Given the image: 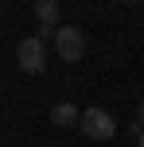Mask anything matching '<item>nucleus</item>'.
<instances>
[{"mask_svg":"<svg viewBox=\"0 0 144 147\" xmlns=\"http://www.w3.org/2000/svg\"><path fill=\"white\" fill-rule=\"evenodd\" d=\"M78 120H82V112H78L70 101H59V105L51 109V124H59V128H74Z\"/></svg>","mask_w":144,"mask_h":147,"instance_id":"nucleus-5","label":"nucleus"},{"mask_svg":"<svg viewBox=\"0 0 144 147\" xmlns=\"http://www.w3.org/2000/svg\"><path fill=\"white\" fill-rule=\"evenodd\" d=\"M35 20H39V31L35 35L39 39H47V35H55V23H59V0H35Z\"/></svg>","mask_w":144,"mask_h":147,"instance_id":"nucleus-4","label":"nucleus"},{"mask_svg":"<svg viewBox=\"0 0 144 147\" xmlns=\"http://www.w3.org/2000/svg\"><path fill=\"white\" fill-rule=\"evenodd\" d=\"M16 62H20V70H23V74H43V70H47V54H43V39H39V35L23 39V43L16 47Z\"/></svg>","mask_w":144,"mask_h":147,"instance_id":"nucleus-2","label":"nucleus"},{"mask_svg":"<svg viewBox=\"0 0 144 147\" xmlns=\"http://www.w3.org/2000/svg\"><path fill=\"white\" fill-rule=\"evenodd\" d=\"M78 128H82L90 140H113L117 136V120L109 116L105 109H86L82 120H78Z\"/></svg>","mask_w":144,"mask_h":147,"instance_id":"nucleus-1","label":"nucleus"},{"mask_svg":"<svg viewBox=\"0 0 144 147\" xmlns=\"http://www.w3.org/2000/svg\"><path fill=\"white\" fill-rule=\"evenodd\" d=\"M55 51L62 54V62H82L86 54V39L78 27H59L55 31Z\"/></svg>","mask_w":144,"mask_h":147,"instance_id":"nucleus-3","label":"nucleus"},{"mask_svg":"<svg viewBox=\"0 0 144 147\" xmlns=\"http://www.w3.org/2000/svg\"><path fill=\"white\" fill-rule=\"evenodd\" d=\"M136 124H140V128H144V101H140V105H136Z\"/></svg>","mask_w":144,"mask_h":147,"instance_id":"nucleus-6","label":"nucleus"},{"mask_svg":"<svg viewBox=\"0 0 144 147\" xmlns=\"http://www.w3.org/2000/svg\"><path fill=\"white\" fill-rule=\"evenodd\" d=\"M136 147H144V132H140V136H136Z\"/></svg>","mask_w":144,"mask_h":147,"instance_id":"nucleus-7","label":"nucleus"},{"mask_svg":"<svg viewBox=\"0 0 144 147\" xmlns=\"http://www.w3.org/2000/svg\"><path fill=\"white\" fill-rule=\"evenodd\" d=\"M121 4H144V0H121Z\"/></svg>","mask_w":144,"mask_h":147,"instance_id":"nucleus-8","label":"nucleus"}]
</instances>
